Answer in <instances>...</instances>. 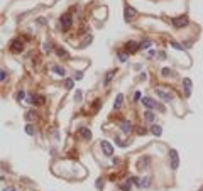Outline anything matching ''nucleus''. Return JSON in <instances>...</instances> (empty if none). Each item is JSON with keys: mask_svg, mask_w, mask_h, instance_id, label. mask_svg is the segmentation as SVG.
<instances>
[{"mask_svg": "<svg viewBox=\"0 0 203 191\" xmlns=\"http://www.w3.org/2000/svg\"><path fill=\"white\" fill-rule=\"evenodd\" d=\"M154 91H156V95H157V97H159L163 102H171V100H173V95L168 93V91H164V90H161V88H156Z\"/></svg>", "mask_w": 203, "mask_h": 191, "instance_id": "f257e3e1", "label": "nucleus"}, {"mask_svg": "<svg viewBox=\"0 0 203 191\" xmlns=\"http://www.w3.org/2000/svg\"><path fill=\"white\" fill-rule=\"evenodd\" d=\"M71 22H73V20H71V15H68V14H66V15H61L59 24H61V27H63L64 31H68V29L71 27Z\"/></svg>", "mask_w": 203, "mask_h": 191, "instance_id": "f03ea898", "label": "nucleus"}, {"mask_svg": "<svg viewBox=\"0 0 203 191\" xmlns=\"http://www.w3.org/2000/svg\"><path fill=\"white\" fill-rule=\"evenodd\" d=\"M100 147L103 149V154H105V156H112V154H114V147H112V144L109 142V140H102Z\"/></svg>", "mask_w": 203, "mask_h": 191, "instance_id": "7ed1b4c3", "label": "nucleus"}, {"mask_svg": "<svg viewBox=\"0 0 203 191\" xmlns=\"http://www.w3.org/2000/svg\"><path fill=\"white\" fill-rule=\"evenodd\" d=\"M24 49V43L22 41H19V39H14L12 41V44H10V51H14V53H20Z\"/></svg>", "mask_w": 203, "mask_h": 191, "instance_id": "20e7f679", "label": "nucleus"}, {"mask_svg": "<svg viewBox=\"0 0 203 191\" xmlns=\"http://www.w3.org/2000/svg\"><path fill=\"white\" fill-rule=\"evenodd\" d=\"M169 157H171V168L176 169L178 164H180V159H178V152L175 151V149H171V151H169Z\"/></svg>", "mask_w": 203, "mask_h": 191, "instance_id": "39448f33", "label": "nucleus"}, {"mask_svg": "<svg viewBox=\"0 0 203 191\" xmlns=\"http://www.w3.org/2000/svg\"><path fill=\"white\" fill-rule=\"evenodd\" d=\"M78 134H80L81 139H85V140L92 139V132H90V128H86V127H80L78 128Z\"/></svg>", "mask_w": 203, "mask_h": 191, "instance_id": "423d86ee", "label": "nucleus"}, {"mask_svg": "<svg viewBox=\"0 0 203 191\" xmlns=\"http://www.w3.org/2000/svg\"><path fill=\"white\" fill-rule=\"evenodd\" d=\"M120 128H122L124 134H130L132 132V123L127 122V120H122V122H120Z\"/></svg>", "mask_w": 203, "mask_h": 191, "instance_id": "0eeeda50", "label": "nucleus"}, {"mask_svg": "<svg viewBox=\"0 0 203 191\" xmlns=\"http://www.w3.org/2000/svg\"><path fill=\"white\" fill-rule=\"evenodd\" d=\"M183 86H185V97H190V95H191V80L185 78V80H183Z\"/></svg>", "mask_w": 203, "mask_h": 191, "instance_id": "6e6552de", "label": "nucleus"}, {"mask_svg": "<svg viewBox=\"0 0 203 191\" xmlns=\"http://www.w3.org/2000/svg\"><path fill=\"white\" fill-rule=\"evenodd\" d=\"M173 24H175L176 27H183L188 24V19L186 17H176V19H173Z\"/></svg>", "mask_w": 203, "mask_h": 191, "instance_id": "1a4fd4ad", "label": "nucleus"}, {"mask_svg": "<svg viewBox=\"0 0 203 191\" xmlns=\"http://www.w3.org/2000/svg\"><path fill=\"white\" fill-rule=\"evenodd\" d=\"M137 49H139V44H135L134 41H129L125 44V51H129V53H135Z\"/></svg>", "mask_w": 203, "mask_h": 191, "instance_id": "9d476101", "label": "nucleus"}, {"mask_svg": "<svg viewBox=\"0 0 203 191\" xmlns=\"http://www.w3.org/2000/svg\"><path fill=\"white\" fill-rule=\"evenodd\" d=\"M135 14H137V12L132 9V7H125V20H132L135 17Z\"/></svg>", "mask_w": 203, "mask_h": 191, "instance_id": "9b49d317", "label": "nucleus"}, {"mask_svg": "<svg viewBox=\"0 0 203 191\" xmlns=\"http://www.w3.org/2000/svg\"><path fill=\"white\" fill-rule=\"evenodd\" d=\"M142 105L144 107H147V108H154V107H156V102L154 100H152V98H142Z\"/></svg>", "mask_w": 203, "mask_h": 191, "instance_id": "f8f14e48", "label": "nucleus"}, {"mask_svg": "<svg viewBox=\"0 0 203 191\" xmlns=\"http://www.w3.org/2000/svg\"><path fill=\"white\" fill-rule=\"evenodd\" d=\"M151 132H152V134H154V135H161V132H163V128H161L159 125H156V123H154V125L151 127Z\"/></svg>", "mask_w": 203, "mask_h": 191, "instance_id": "ddd939ff", "label": "nucleus"}, {"mask_svg": "<svg viewBox=\"0 0 203 191\" xmlns=\"http://www.w3.org/2000/svg\"><path fill=\"white\" fill-rule=\"evenodd\" d=\"M122 102H124V97L122 95H117V100H115V103H114V108H120Z\"/></svg>", "mask_w": 203, "mask_h": 191, "instance_id": "4468645a", "label": "nucleus"}, {"mask_svg": "<svg viewBox=\"0 0 203 191\" xmlns=\"http://www.w3.org/2000/svg\"><path fill=\"white\" fill-rule=\"evenodd\" d=\"M114 76H115V69H112L110 73H107V74H105V85H109V83H110V80H112V78H114Z\"/></svg>", "mask_w": 203, "mask_h": 191, "instance_id": "2eb2a0df", "label": "nucleus"}, {"mask_svg": "<svg viewBox=\"0 0 203 191\" xmlns=\"http://www.w3.org/2000/svg\"><path fill=\"white\" fill-rule=\"evenodd\" d=\"M149 184H151V178H149V176H146L142 181H140V188H147Z\"/></svg>", "mask_w": 203, "mask_h": 191, "instance_id": "dca6fc26", "label": "nucleus"}, {"mask_svg": "<svg viewBox=\"0 0 203 191\" xmlns=\"http://www.w3.org/2000/svg\"><path fill=\"white\" fill-rule=\"evenodd\" d=\"M53 71H54L56 74H59V76H63V74H64V68H63V66H54Z\"/></svg>", "mask_w": 203, "mask_h": 191, "instance_id": "f3484780", "label": "nucleus"}, {"mask_svg": "<svg viewBox=\"0 0 203 191\" xmlns=\"http://www.w3.org/2000/svg\"><path fill=\"white\" fill-rule=\"evenodd\" d=\"M58 56H59V58H63V59H66V58H69V56H68V53H66L63 48H58Z\"/></svg>", "mask_w": 203, "mask_h": 191, "instance_id": "a211bd4d", "label": "nucleus"}, {"mask_svg": "<svg viewBox=\"0 0 203 191\" xmlns=\"http://www.w3.org/2000/svg\"><path fill=\"white\" fill-rule=\"evenodd\" d=\"M144 117H146V120H147V122H154V113H152L151 110H147Z\"/></svg>", "mask_w": 203, "mask_h": 191, "instance_id": "6ab92c4d", "label": "nucleus"}, {"mask_svg": "<svg viewBox=\"0 0 203 191\" xmlns=\"http://www.w3.org/2000/svg\"><path fill=\"white\" fill-rule=\"evenodd\" d=\"M147 163H149V157H142V159L139 161V168H147Z\"/></svg>", "mask_w": 203, "mask_h": 191, "instance_id": "aec40b11", "label": "nucleus"}, {"mask_svg": "<svg viewBox=\"0 0 203 191\" xmlns=\"http://www.w3.org/2000/svg\"><path fill=\"white\" fill-rule=\"evenodd\" d=\"M119 61H120V63H125V61H127V53H124V51H120L119 53Z\"/></svg>", "mask_w": 203, "mask_h": 191, "instance_id": "412c9836", "label": "nucleus"}, {"mask_svg": "<svg viewBox=\"0 0 203 191\" xmlns=\"http://www.w3.org/2000/svg\"><path fill=\"white\" fill-rule=\"evenodd\" d=\"M120 189H122V191H130V179L127 183H124V184L120 186Z\"/></svg>", "mask_w": 203, "mask_h": 191, "instance_id": "4be33fe9", "label": "nucleus"}, {"mask_svg": "<svg viewBox=\"0 0 203 191\" xmlns=\"http://www.w3.org/2000/svg\"><path fill=\"white\" fill-rule=\"evenodd\" d=\"M31 102H32V103H37V105H41V103H44V97H41V95H39L37 98H32Z\"/></svg>", "mask_w": 203, "mask_h": 191, "instance_id": "5701e85b", "label": "nucleus"}, {"mask_svg": "<svg viewBox=\"0 0 203 191\" xmlns=\"http://www.w3.org/2000/svg\"><path fill=\"white\" fill-rule=\"evenodd\" d=\"M139 48H140V49H147V48H151V41H144V43H140V44H139Z\"/></svg>", "mask_w": 203, "mask_h": 191, "instance_id": "b1692460", "label": "nucleus"}, {"mask_svg": "<svg viewBox=\"0 0 203 191\" xmlns=\"http://www.w3.org/2000/svg\"><path fill=\"white\" fill-rule=\"evenodd\" d=\"M26 132L29 135H32V134H34V127H32L31 123H27V125H26Z\"/></svg>", "mask_w": 203, "mask_h": 191, "instance_id": "393cba45", "label": "nucleus"}, {"mask_svg": "<svg viewBox=\"0 0 203 191\" xmlns=\"http://www.w3.org/2000/svg\"><path fill=\"white\" fill-rule=\"evenodd\" d=\"M161 74H163V76H169V74H173V71L169 68H163V71H161Z\"/></svg>", "mask_w": 203, "mask_h": 191, "instance_id": "a878e982", "label": "nucleus"}, {"mask_svg": "<svg viewBox=\"0 0 203 191\" xmlns=\"http://www.w3.org/2000/svg\"><path fill=\"white\" fill-rule=\"evenodd\" d=\"M81 100V90H76V93H74V102H80Z\"/></svg>", "mask_w": 203, "mask_h": 191, "instance_id": "bb28decb", "label": "nucleus"}, {"mask_svg": "<svg viewBox=\"0 0 203 191\" xmlns=\"http://www.w3.org/2000/svg\"><path fill=\"white\" fill-rule=\"evenodd\" d=\"M64 86H66L68 90H69V88H73V80H69V78H68V80L64 81Z\"/></svg>", "mask_w": 203, "mask_h": 191, "instance_id": "cd10ccee", "label": "nucleus"}, {"mask_svg": "<svg viewBox=\"0 0 203 191\" xmlns=\"http://www.w3.org/2000/svg\"><path fill=\"white\" fill-rule=\"evenodd\" d=\"M171 46H173L175 49H183V46H181V44H178V43H175V41L171 43Z\"/></svg>", "mask_w": 203, "mask_h": 191, "instance_id": "c85d7f7f", "label": "nucleus"}, {"mask_svg": "<svg viewBox=\"0 0 203 191\" xmlns=\"http://www.w3.org/2000/svg\"><path fill=\"white\" fill-rule=\"evenodd\" d=\"M137 132H139L140 135H144V134H146L147 130H146V128H144V127H139V128H137Z\"/></svg>", "mask_w": 203, "mask_h": 191, "instance_id": "c756f323", "label": "nucleus"}, {"mask_svg": "<svg viewBox=\"0 0 203 191\" xmlns=\"http://www.w3.org/2000/svg\"><path fill=\"white\" fill-rule=\"evenodd\" d=\"M98 107H100V100H97V102L93 103V110L97 112V110H98Z\"/></svg>", "mask_w": 203, "mask_h": 191, "instance_id": "7c9ffc66", "label": "nucleus"}, {"mask_svg": "<svg viewBox=\"0 0 203 191\" xmlns=\"http://www.w3.org/2000/svg\"><path fill=\"white\" fill-rule=\"evenodd\" d=\"M134 100L137 102V100H140V91H135V95H134Z\"/></svg>", "mask_w": 203, "mask_h": 191, "instance_id": "2f4dec72", "label": "nucleus"}, {"mask_svg": "<svg viewBox=\"0 0 203 191\" xmlns=\"http://www.w3.org/2000/svg\"><path fill=\"white\" fill-rule=\"evenodd\" d=\"M17 100H24V91H19L17 93Z\"/></svg>", "mask_w": 203, "mask_h": 191, "instance_id": "473e14b6", "label": "nucleus"}, {"mask_svg": "<svg viewBox=\"0 0 203 191\" xmlns=\"http://www.w3.org/2000/svg\"><path fill=\"white\" fill-rule=\"evenodd\" d=\"M81 76H83V73H81V71H78L76 74H74V78H76V80H81Z\"/></svg>", "mask_w": 203, "mask_h": 191, "instance_id": "72a5a7b5", "label": "nucleus"}, {"mask_svg": "<svg viewBox=\"0 0 203 191\" xmlns=\"http://www.w3.org/2000/svg\"><path fill=\"white\" fill-rule=\"evenodd\" d=\"M103 186V179H97V188H102Z\"/></svg>", "mask_w": 203, "mask_h": 191, "instance_id": "f704fd0d", "label": "nucleus"}, {"mask_svg": "<svg viewBox=\"0 0 203 191\" xmlns=\"http://www.w3.org/2000/svg\"><path fill=\"white\" fill-rule=\"evenodd\" d=\"M119 163H120L119 157H114V159H112V164H119Z\"/></svg>", "mask_w": 203, "mask_h": 191, "instance_id": "c9c22d12", "label": "nucleus"}, {"mask_svg": "<svg viewBox=\"0 0 203 191\" xmlns=\"http://www.w3.org/2000/svg\"><path fill=\"white\" fill-rule=\"evenodd\" d=\"M156 107H157V108H159V112H164V107L161 105V103H156Z\"/></svg>", "mask_w": 203, "mask_h": 191, "instance_id": "e433bc0d", "label": "nucleus"}, {"mask_svg": "<svg viewBox=\"0 0 203 191\" xmlns=\"http://www.w3.org/2000/svg\"><path fill=\"white\" fill-rule=\"evenodd\" d=\"M32 117H36V113H34V112H29V113H27V118H32Z\"/></svg>", "mask_w": 203, "mask_h": 191, "instance_id": "4c0bfd02", "label": "nucleus"}, {"mask_svg": "<svg viewBox=\"0 0 203 191\" xmlns=\"http://www.w3.org/2000/svg\"><path fill=\"white\" fill-rule=\"evenodd\" d=\"M5 78H7V74H5V69H2V81H5Z\"/></svg>", "mask_w": 203, "mask_h": 191, "instance_id": "58836bf2", "label": "nucleus"}, {"mask_svg": "<svg viewBox=\"0 0 203 191\" xmlns=\"http://www.w3.org/2000/svg\"><path fill=\"white\" fill-rule=\"evenodd\" d=\"M139 78H140V80H146V78H147V74H146V73H140V76H139Z\"/></svg>", "mask_w": 203, "mask_h": 191, "instance_id": "ea45409f", "label": "nucleus"}, {"mask_svg": "<svg viewBox=\"0 0 203 191\" xmlns=\"http://www.w3.org/2000/svg\"><path fill=\"white\" fill-rule=\"evenodd\" d=\"M3 191H14V188H5Z\"/></svg>", "mask_w": 203, "mask_h": 191, "instance_id": "a19ab883", "label": "nucleus"}, {"mask_svg": "<svg viewBox=\"0 0 203 191\" xmlns=\"http://www.w3.org/2000/svg\"><path fill=\"white\" fill-rule=\"evenodd\" d=\"M200 191H203V188H201V189H200Z\"/></svg>", "mask_w": 203, "mask_h": 191, "instance_id": "79ce46f5", "label": "nucleus"}]
</instances>
